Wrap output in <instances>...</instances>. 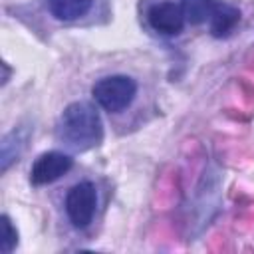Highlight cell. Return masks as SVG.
<instances>
[{
  "label": "cell",
  "instance_id": "1",
  "mask_svg": "<svg viewBox=\"0 0 254 254\" xmlns=\"http://www.w3.org/2000/svg\"><path fill=\"white\" fill-rule=\"evenodd\" d=\"M58 137L71 149L87 151L103 139V123L97 109L85 101L69 103L58 121Z\"/></svg>",
  "mask_w": 254,
  "mask_h": 254
},
{
  "label": "cell",
  "instance_id": "2",
  "mask_svg": "<svg viewBox=\"0 0 254 254\" xmlns=\"http://www.w3.org/2000/svg\"><path fill=\"white\" fill-rule=\"evenodd\" d=\"M91 95L107 113H121L133 103L137 95V81L123 73L105 75L93 83Z\"/></svg>",
  "mask_w": 254,
  "mask_h": 254
},
{
  "label": "cell",
  "instance_id": "3",
  "mask_svg": "<svg viewBox=\"0 0 254 254\" xmlns=\"http://www.w3.org/2000/svg\"><path fill=\"white\" fill-rule=\"evenodd\" d=\"M67 220L73 228L83 230L91 224L95 210H97V189L91 181H81L73 185L64 200Z\"/></svg>",
  "mask_w": 254,
  "mask_h": 254
},
{
  "label": "cell",
  "instance_id": "4",
  "mask_svg": "<svg viewBox=\"0 0 254 254\" xmlns=\"http://www.w3.org/2000/svg\"><path fill=\"white\" fill-rule=\"evenodd\" d=\"M71 167H73V159L67 153L62 151L42 153L36 157V161L30 167V183L34 187L52 185L58 179H62Z\"/></svg>",
  "mask_w": 254,
  "mask_h": 254
},
{
  "label": "cell",
  "instance_id": "5",
  "mask_svg": "<svg viewBox=\"0 0 254 254\" xmlns=\"http://www.w3.org/2000/svg\"><path fill=\"white\" fill-rule=\"evenodd\" d=\"M147 24L153 32L161 36H179L187 24V18L181 4L163 0V2H155L147 10Z\"/></svg>",
  "mask_w": 254,
  "mask_h": 254
},
{
  "label": "cell",
  "instance_id": "6",
  "mask_svg": "<svg viewBox=\"0 0 254 254\" xmlns=\"http://www.w3.org/2000/svg\"><path fill=\"white\" fill-rule=\"evenodd\" d=\"M240 10L228 2H222L218 4V8L214 10L212 18L208 20V30H210V36L214 38H228L234 28L240 24Z\"/></svg>",
  "mask_w": 254,
  "mask_h": 254
},
{
  "label": "cell",
  "instance_id": "7",
  "mask_svg": "<svg viewBox=\"0 0 254 254\" xmlns=\"http://www.w3.org/2000/svg\"><path fill=\"white\" fill-rule=\"evenodd\" d=\"M46 6L56 20L73 22L83 18L91 10L93 0H46Z\"/></svg>",
  "mask_w": 254,
  "mask_h": 254
},
{
  "label": "cell",
  "instance_id": "8",
  "mask_svg": "<svg viewBox=\"0 0 254 254\" xmlns=\"http://www.w3.org/2000/svg\"><path fill=\"white\" fill-rule=\"evenodd\" d=\"M26 139H28V131L22 127H14L8 135H4L2 143H0V165H2V173L8 171V167L18 161L22 149L26 147Z\"/></svg>",
  "mask_w": 254,
  "mask_h": 254
},
{
  "label": "cell",
  "instance_id": "9",
  "mask_svg": "<svg viewBox=\"0 0 254 254\" xmlns=\"http://www.w3.org/2000/svg\"><path fill=\"white\" fill-rule=\"evenodd\" d=\"M179 4L185 12L187 22L192 26H198V24H208L220 0H181Z\"/></svg>",
  "mask_w": 254,
  "mask_h": 254
},
{
  "label": "cell",
  "instance_id": "10",
  "mask_svg": "<svg viewBox=\"0 0 254 254\" xmlns=\"http://www.w3.org/2000/svg\"><path fill=\"white\" fill-rule=\"evenodd\" d=\"M16 246H18V230L12 224L10 216L8 214H2V240H0L2 254H10Z\"/></svg>",
  "mask_w": 254,
  "mask_h": 254
}]
</instances>
